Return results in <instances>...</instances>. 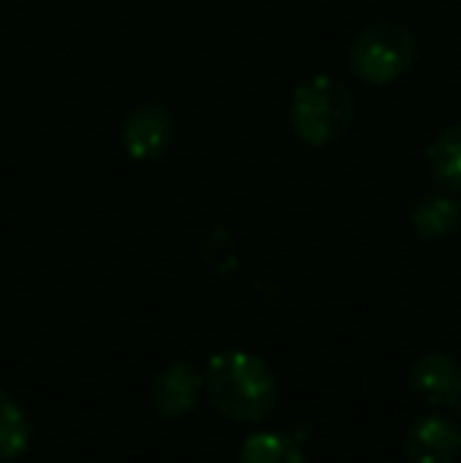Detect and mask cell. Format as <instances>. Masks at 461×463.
I'll list each match as a JSON object with an SVG mask.
<instances>
[{
  "label": "cell",
  "instance_id": "1",
  "mask_svg": "<svg viewBox=\"0 0 461 463\" xmlns=\"http://www.w3.org/2000/svg\"><path fill=\"white\" fill-rule=\"evenodd\" d=\"M206 394L234 422H263L275 410L278 384L265 360L246 350H218L206 363Z\"/></svg>",
  "mask_w": 461,
  "mask_h": 463
},
{
  "label": "cell",
  "instance_id": "2",
  "mask_svg": "<svg viewBox=\"0 0 461 463\" xmlns=\"http://www.w3.org/2000/svg\"><path fill=\"white\" fill-rule=\"evenodd\" d=\"M291 129L307 146H332L345 139L348 129L354 127V98L348 86H341L332 76H313L301 82L291 95Z\"/></svg>",
  "mask_w": 461,
  "mask_h": 463
},
{
  "label": "cell",
  "instance_id": "3",
  "mask_svg": "<svg viewBox=\"0 0 461 463\" xmlns=\"http://www.w3.org/2000/svg\"><path fill=\"white\" fill-rule=\"evenodd\" d=\"M418 38L401 23H373L357 35L351 48V70L367 86H389L411 70Z\"/></svg>",
  "mask_w": 461,
  "mask_h": 463
},
{
  "label": "cell",
  "instance_id": "4",
  "mask_svg": "<svg viewBox=\"0 0 461 463\" xmlns=\"http://www.w3.org/2000/svg\"><path fill=\"white\" fill-rule=\"evenodd\" d=\"M203 388L206 372H199L190 360H174L149 384V407L161 420H184L199 403Z\"/></svg>",
  "mask_w": 461,
  "mask_h": 463
},
{
  "label": "cell",
  "instance_id": "5",
  "mask_svg": "<svg viewBox=\"0 0 461 463\" xmlns=\"http://www.w3.org/2000/svg\"><path fill=\"white\" fill-rule=\"evenodd\" d=\"M174 136H178V120L168 108L161 104H139L127 114L120 129L123 152L133 161H155L171 148Z\"/></svg>",
  "mask_w": 461,
  "mask_h": 463
},
{
  "label": "cell",
  "instance_id": "6",
  "mask_svg": "<svg viewBox=\"0 0 461 463\" xmlns=\"http://www.w3.org/2000/svg\"><path fill=\"white\" fill-rule=\"evenodd\" d=\"M408 384L420 403L449 410L461 403V366L449 354H424L408 372Z\"/></svg>",
  "mask_w": 461,
  "mask_h": 463
},
{
  "label": "cell",
  "instance_id": "7",
  "mask_svg": "<svg viewBox=\"0 0 461 463\" xmlns=\"http://www.w3.org/2000/svg\"><path fill=\"white\" fill-rule=\"evenodd\" d=\"M405 458L411 463H456L461 458V429L449 416H420L405 432Z\"/></svg>",
  "mask_w": 461,
  "mask_h": 463
},
{
  "label": "cell",
  "instance_id": "8",
  "mask_svg": "<svg viewBox=\"0 0 461 463\" xmlns=\"http://www.w3.org/2000/svg\"><path fill=\"white\" fill-rule=\"evenodd\" d=\"M411 224L420 240L452 237L461 224V205L449 193H430L411 208Z\"/></svg>",
  "mask_w": 461,
  "mask_h": 463
},
{
  "label": "cell",
  "instance_id": "9",
  "mask_svg": "<svg viewBox=\"0 0 461 463\" xmlns=\"http://www.w3.org/2000/svg\"><path fill=\"white\" fill-rule=\"evenodd\" d=\"M427 167L446 193H461V123L439 129L427 146Z\"/></svg>",
  "mask_w": 461,
  "mask_h": 463
},
{
  "label": "cell",
  "instance_id": "10",
  "mask_svg": "<svg viewBox=\"0 0 461 463\" xmlns=\"http://www.w3.org/2000/svg\"><path fill=\"white\" fill-rule=\"evenodd\" d=\"M237 463H303V448L288 432H256L244 441Z\"/></svg>",
  "mask_w": 461,
  "mask_h": 463
},
{
  "label": "cell",
  "instance_id": "11",
  "mask_svg": "<svg viewBox=\"0 0 461 463\" xmlns=\"http://www.w3.org/2000/svg\"><path fill=\"white\" fill-rule=\"evenodd\" d=\"M32 439L29 416L13 401L10 394L0 391V463H13L25 454Z\"/></svg>",
  "mask_w": 461,
  "mask_h": 463
}]
</instances>
